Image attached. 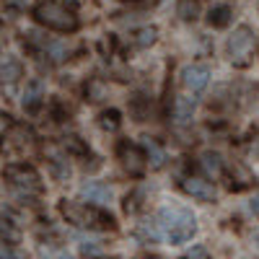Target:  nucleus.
Segmentation results:
<instances>
[{
    "label": "nucleus",
    "instance_id": "obj_1",
    "mask_svg": "<svg viewBox=\"0 0 259 259\" xmlns=\"http://www.w3.org/2000/svg\"><path fill=\"white\" fill-rule=\"evenodd\" d=\"M60 212L62 218L78 226V228H91V231H114L117 223L114 218L106 210L96 207V205H83V202H68L62 200L60 202Z\"/></svg>",
    "mask_w": 259,
    "mask_h": 259
},
{
    "label": "nucleus",
    "instance_id": "obj_2",
    "mask_svg": "<svg viewBox=\"0 0 259 259\" xmlns=\"http://www.w3.org/2000/svg\"><path fill=\"white\" fill-rule=\"evenodd\" d=\"M34 18L41 26L62 31V34H73L78 29V16L70 8H65L62 3H52V0H41L34 8Z\"/></svg>",
    "mask_w": 259,
    "mask_h": 259
},
{
    "label": "nucleus",
    "instance_id": "obj_3",
    "mask_svg": "<svg viewBox=\"0 0 259 259\" xmlns=\"http://www.w3.org/2000/svg\"><path fill=\"white\" fill-rule=\"evenodd\" d=\"M161 223L168 228V241L171 244H182L187 239H192L197 223H194V215L187 207H163L161 210Z\"/></svg>",
    "mask_w": 259,
    "mask_h": 259
},
{
    "label": "nucleus",
    "instance_id": "obj_4",
    "mask_svg": "<svg viewBox=\"0 0 259 259\" xmlns=\"http://www.w3.org/2000/svg\"><path fill=\"white\" fill-rule=\"evenodd\" d=\"M256 55V34L249 26H239L228 39V60L233 68H249Z\"/></svg>",
    "mask_w": 259,
    "mask_h": 259
},
{
    "label": "nucleus",
    "instance_id": "obj_5",
    "mask_svg": "<svg viewBox=\"0 0 259 259\" xmlns=\"http://www.w3.org/2000/svg\"><path fill=\"white\" fill-rule=\"evenodd\" d=\"M3 179L11 182L13 189H18L21 194H39L41 192V179L36 174V168L34 166H26V163H11L6 166L3 171Z\"/></svg>",
    "mask_w": 259,
    "mask_h": 259
},
{
    "label": "nucleus",
    "instance_id": "obj_6",
    "mask_svg": "<svg viewBox=\"0 0 259 259\" xmlns=\"http://www.w3.org/2000/svg\"><path fill=\"white\" fill-rule=\"evenodd\" d=\"M117 156L122 161V168L127 171L130 177H135L140 179L145 174V168H148V156H145V150H140L138 145H133L130 140H122L117 145Z\"/></svg>",
    "mask_w": 259,
    "mask_h": 259
},
{
    "label": "nucleus",
    "instance_id": "obj_7",
    "mask_svg": "<svg viewBox=\"0 0 259 259\" xmlns=\"http://www.w3.org/2000/svg\"><path fill=\"white\" fill-rule=\"evenodd\" d=\"M210 83V68L207 65H187L182 70V85L187 94H200Z\"/></svg>",
    "mask_w": 259,
    "mask_h": 259
},
{
    "label": "nucleus",
    "instance_id": "obj_8",
    "mask_svg": "<svg viewBox=\"0 0 259 259\" xmlns=\"http://www.w3.org/2000/svg\"><path fill=\"white\" fill-rule=\"evenodd\" d=\"M182 189L194 200H202V202H212L215 200V187L205 179H197V177H187L182 179Z\"/></svg>",
    "mask_w": 259,
    "mask_h": 259
},
{
    "label": "nucleus",
    "instance_id": "obj_9",
    "mask_svg": "<svg viewBox=\"0 0 259 259\" xmlns=\"http://www.w3.org/2000/svg\"><path fill=\"white\" fill-rule=\"evenodd\" d=\"M41 101H45V83H41L39 78L29 80L26 83V91H24V99H21V106H24L26 112H36Z\"/></svg>",
    "mask_w": 259,
    "mask_h": 259
},
{
    "label": "nucleus",
    "instance_id": "obj_10",
    "mask_svg": "<svg viewBox=\"0 0 259 259\" xmlns=\"http://www.w3.org/2000/svg\"><path fill=\"white\" fill-rule=\"evenodd\" d=\"M143 150H145V156H148V166L158 171L166 166V150L153 140V138H143Z\"/></svg>",
    "mask_w": 259,
    "mask_h": 259
},
{
    "label": "nucleus",
    "instance_id": "obj_11",
    "mask_svg": "<svg viewBox=\"0 0 259 259\" xmlns=\"http://www.w3.org/2000/svg\"><path fill=\"white\" fill-rule=\"evenodd\" d=\"M200 168L205 171L210 179H218L223 174V158H221V153H215V150H205V153L200 156Z\"/></svg>",
    "mask_w": 259,
    "mask_h": 259
},
{
    "label": "nucleus",
    "instance_id": "obj_12",
    "mask_svg": "<svg viewBox=\"0 0 259 259\" xmlns=\"http://www.w3.org/2000/svg\"><path fill=\"white\" fill-rule=\"evenodd\" d=\"M80 194H83V197H89V202H106L112 197V189L99 184V182H85L80 187Z\"/></svg>",
    "mask_w": 259,
    "mask_h": 259
},
{
    "label": "nucleus",
    "instance_id": "obj_13",
    "mask_svg": "<svg viewBox=\"0 0 259 259\" xmlns=\"http://www.w3.org/2000/svg\"><path fill=\"white\" fill-rule=\"evenodd\" d=\"M192 114H194V99L179 96L174 101V122L177 124H189L192 122Z\"/></svg>",
    "mask_w": 259,
    "mask_h": 259
},
{
    "label": "nucleus",
    "instance_id": "obj_14",
    "mask_svg": "<svg viewBox=\"0 0 259 259\" xmlns=\"http://www.w3.org/2000/svg\"><path fill=\"white\" fill-rule=\"evenodd\" d=\"M21 73H24V68H21V62L16 57H3V68H0V78H3V85H13Z\"/></svg>",
    "mask_w": 259,
    "mask_h": 259
},
{
    "label": "nucleus",
    "instance_id": "obj_15",
    "mask_svg": "<svg viewBox=\"0 0 259 259\" xmlns=\"http://www.w3.org/2000/svg\"><path fill=\"white\" fill-rule=\"evenodd\" d=\"M231 16H233L231 6H215V8H210V13H207V24H210L212 29H226V26L231 24Z\"/></svg>",
    "mask_w": 259,
    "mask_h": 259
},
{
    "label": "nucleus",
    "instance_id": "obj_16",
    "mask_svg": "<svg viewBox=\"0 0 259 259\" xmlns=\"http://www.w3.org/2000/svg\"><path fill=\"white\" fill-rule=\"evenodd\" d=\"M41 50H45V55L50 57V62H65V60H68V55H70L68 45H65V41H57V39L45 41Z\"/></svg>",
    "mask_w": 259,
    "mask_h": 259
},
{
    "label": "nucleus",
    "instance_id": "obj_17",
    "mask_svg": "<svg viewBox=\"0 0 259 259\" xmlns=\"http://www.w3.org/2000/svg\"><path fill=\"white\" fill-rule=\"evenodd\" d=\"M6 140H8L11 145H16V148H26V145L31 143V130H29L26 124H11Z\"/></svg>",
    "mask_w": 259,
    "mask_h": 259
},
{
    "label": "nucleus",
    "instance_id": "obj_18",
    "mask_svg": "<svg viewBox=\"0 0 259 259\" xmlns=\"http://www.w3.org/2000/svg\"><path fill=\"white\" fill-rule=\"evenodd\" d=\"M251 184V174L241 166V163H233L231 166V182H228V187L233 189V192H241V189H246Z\"/></svg>",
    "mask_w": 259,
    "mask_h": 259
},
{
    "label": "nucleus",
    "instance_id": "obj_19",
    "mask_svg": "<svg viewBox=\"0 0 259 259\" xmlns=\"http://www.w3.org/2000/svg\"><path fill=\"white\" fill-rule=\"evenodd\" d=\"M177 13L182 21H197L200 16V0H179L177 3Z\"/></svg>",
    "mask_w": 259,
    "mask_h": 259
},
{
    "label": "nucleus",
    "instance_id": "obj_20",
    "mask_svg": "<svg viewBox=\"0 0 259 259\" xmlns=\"http://www.w3.org/2000/svg\"><path fill=\"white\" fill-rule=\"evenodd\" d=\"M99 124H101V130H106V133H114V130H119V124H122L119 112H117V109H104V112L99 114Z\"/></svg>",
    "mask_w": 259,
    "mask_h": 259
},
{
    "label": "nucleus",
    "instance_id": "obj_21",
    "mask_svg": "<svg viewBox=\"0 0 259 259\" xmlns=\"http://www.w3.org/2000/svg\"><path fill=\"white\" fill-rule=\"evenodd\" d=\"M156 39H158V29L156 26H143V29H138V34H135V45L138 47H150V45H156Z\"/></svg>",
    "mask_w": 259,
    "mask_h": 259
},
{
    "label": "nucleus",
    "instance_id": "obj_22",
    "mask_svg": "<svg viewBox=\"0 0 259 259\" xmlns=\"http://www.w3.org/2000/svg\"><path fill=\"white\" fill-rule=\"evenodd\" d=\"M62 145H65V150H70V153H78V156H85V153H89L85 143H83L80 138H75V135H68Z\"/></svg>",
    "mask_w": 259,
    "mask_h": 259
},
{
    "label": "nucleus",
    "instance_id": "obj_23",
    "mask_svg": "<svg viewBox=\"0 0 259 259\" xmlns=\"http://www.w3.org/2000/svg\"><path fill=\"white\" fill-rule=\"evenodd\" d=\"M52 171H55L60 179H68V177H70V166H68V161L60 158V156L52 158Z\"/></svg>",
    "mask_w": 259,
    "mask_h": 259
},
{
    "label": "nucleus",
    "instance_id": "obj_24",
    "mask_svg": "<svg viewBox=\"0 0 259 259\" xmlns=\"http://www.w3.org/2000/svg\"><path fill=\"white\" fill-rule=\"evenodd\" d=\"M85 94H89L91 101H101V96H104V83H101V80H91L89 85H85Z\"/></svg>",
    "mask_w": 259,
    "mask_h": 259
},
{
    "label": "nucleus",
    "instance_id": "obj_25",
    "mask_svg": "<svg viewBox=\"0 0 259 259\" xmlns=\"http://www.w3.org/2000/svg\"><path fill=\"white\" fill-rule=\"evenodd\" d=\"M3 241H8V244H16L18 241V231L13 228L11 221H6V215H3Z\"/></svg>",
    "mask_w": 259,
    "mask_h": 259
},
{
    "label": "nucleus",
    "instance_id": "obj_26",
    "mask_svg": "<svg viewBox=\"0 0 259 259\" xmlns=\"http://www.w3.org/2000/svg\"><path fill=\"white\" fill-rule=\"evenodd\" d=\"M3 11L11 16V13H21L24 11V0H3Z\"/></svg>",
    "mask_w": 259,
    "mask_h": 259
},
{
    "label": "nucleus",
    "instance_id": "obj_27",
    "mask_svg": "<svg viewBox=\"0 0 259 259\" xmlns=\"http://www.w3.org/2000/svg\"><path fill=\"white\" fill-rule=\"evenodd\" d=\"M184 259H210V254H207V249L205 246H192L189 251H187V256Z\"/></svg>",
    "mask_w": 259,
    "mask_h": 259
},
{
    "label": "nucleus",
    "instance_id": "obj_28",
    "mask_svg": "<svg viewBox=\"0 0 259 259\" xmlns=\"http://www.w3.org/2000/svg\"><path fill=\"white\" fill-rule=\"evenodd\" d=\"M0 259H24V254L21 251H13L8 246H3V254H0Z\"/></svg>",
    "mask_w": 259,
    "mask_h": 259
},
{
    "label": "nucleus",
    "instance_id": "obj_29",
    "mask_svg": "<svg viewBox=\"0 0 259 259\" xmlns=\"http://www.w3.org/2000/svg\"><path fill=\"white\" fill-rule=\"evenodd\" d=\"M80 251L85 256H94V254H99V244H80Z\"/></svg>",
    "mask_w": 259,
    "mask_h": 259
},
{
    "label": "nucleus",
    "instance_id": "obj_30",
    "mask_svg": "<svg viewBox=\"0 0 259 259\" xmlns=\"http://www.w3.org/2000/svg\"><path fill=\"white\" fill-rule=\"evenodd\" d=\"M251 210L259 215V194H254V200H251Z\"/></svg>",
    "mask_w": 259,
    "mask_h": 259
},
{
    "label": "nucleus",
    "instance_id": "obj_31",
    "mask_svg": "<svg viewBox=\"0 0 259 259\" xmlns=\"http://www.w3.org/2000/svg\"><path fill=\"white\" fill-rule=\"evenodd\" d=\"M254 241H256V246H259V231L254 233Z\"/></svg>",
    "mask_w": 259,
    "mask_h": 259
},
{
    "label": "nucleus",
    "instance_id": "obj_32",
    "mask_svg": "<svg viewBox=\"0 0 259 259\" xmlns=\"http://www.w3.org/2000/svg\"><path fill=\"white\" fill-rule=\"evenodd\" d=\"M62 259H65V256H62Z\"/></svg>",
    "mask_w": 259,
    "mask_h": 259
}]
</instances>
